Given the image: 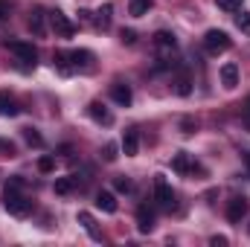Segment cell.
<instances>
[{"label":"cell","mask_w":250,"mask_h":247,"mask_svg":"<svg viewBox=\"0 0 250 247\" xmlns=\"http://www.w3.org/2000/svg\"><path fill=\"white\" fill-rule=\"evenodd\" d=\"M21 189H23V178L21 175L9 178L6 186H3V206L12 215H29V209H32V201L26 195H21Z\"/></svg>","instance_id":"cell-1"},{"label":"cell","mask_w":250,"mask_h":247,"mask_svg":"<svg viewBox=\"0 0 250 247\" xmlns=\"http://www.w3.org/2000/svg\"><path fill=\"white\" fill-rule=\"evenodd\" d=\"M204 47H207V53L218 56V53H227V50L233 47V41H230V35H227L224 29H209V32L204 35Z\"/></svg>","instance_id":"cell-2"},{"label":"cell","mask_w":250,"mask_h":247,"mask_svg":"<svg viewBox=\"0 0 250 247\" xmlns=\"http://www.w3.org/2000/svg\"><path fill=\"white\" fill-rule=\"evenodd\" d=\"M6 50H12L18 56V62H23V67H35V62H38V50L29 41H6Z\"/></svg>","instance_id":"cell-3"},{"label":"cell","mask_w":250,"mask_h":247,"mask_svg":"<svg viewBox=\"0 0 250 247\" xmlns=\"http://www.w3.org/2000/svg\"><path fill=\"white\" fill-rule=\"evenodd\" d=\"M154 201L163 209H172V204H175V192H172V186L163 175H154Z\"/></svg>","instance_id":"cell-4"},{"label":"cell","mask_w":250,"mask_h":247,"mask_svg":"<svg viewBox=\"0 0 250 247\" xmlns=\"http://www.w3.org/2000/svg\"><path fill=\"white\" fill-rule=\"evenodd\" d=\"M248 209H250V204H248L245 195H236V198L227 201V218H230L233 224H242V218L248 215Z\"/></svg>","instance_id":"cell-5"},{"label":"cell","mask_w":250,"mask_h":247,"mask_svg":"<svg viewBox=\"0 0 250 247\" xmlns=\"http://www.w3.org/2000/svg\"><path fill=\"white\" fill-rule=\"evenodd\" d=\"M50 26H53V32H56L59 38H70V35L76 32V26L67 21V15L59 12V9H56V12H50Z\"/></svg>","instance_id":"cell-6"},{"label":"cell","mask_w":250,"mask_h":247,"mask_svg":"<svg viewBox=\"0 0 250 247\" xmlns=\"http://www.w3.org/2000/svg\"><path fill=\"white\" fill-rule=\"evenodd\" d=\"M221 84H224L227 90H233V87L239 84V64L227 62L224 67H221Z\"/></svg>","instance_id":"cell-7"},{"label":"cell","mask_w":250,"mask_h":247,"mask_svg":"<svg viewBox=\"0 0 250 247\" xmlns=\"http://www.w3.org/2000/svg\"><path fill=\"white\" fill-rule=\"evenodd\" d=\"M137 230L140 233H151L154 230V212L148 206H140L137 209Z\"/></svg>","instance_id":"cell-8"},{"label":"cell","mask_w":250,"mask_h":247,"mask_svg":"<svg viewBox=\"0 0 250 247\" xmlns=\"http://www.w3.org/2000/svg\"><path fill=\"white\" fill-rule=\"evenodd\" d=\"M111 96H114V102L117 105H123V108H128L131 105V87L128 84H123V82H117V84H111Z\"/></svg>","instance_id":"cell-9"},{"label":"cell","mask_w":250,"mask_h":247,"mask_svg":"<svg viewBox=\"0 0 250 247\" xmlns=\"http://www.w3.org/2000/svg\"><path fill=\"white\" fill-rule=\"evenodd\" d=\"M87 114H90L99 125H111V123H114V117L108 114V108H105L102 102H90V105H87Z\"/></svg>","instance_id":"cell-10"},{"label":"cell","mask_w":250,"mask_h":247,"mask_svg":"<svg viewBox=\"0 0 250 247\" xmlns=\"http://www.w3.org/2000/svg\"><path fill=\"white\" fill-rule=\"evenodd\" d=\"M76 221L87 230V236H90V239H96V242L102 239V230L96 227V221H93V215H90V212H79V215H76Z\"/></svg>","instance_id":"cell-11"},{"label":"cell","mask_w":250,"mask_h":247,"mask_svg":"<svg viewBox=\"0 0 250 247\" xmlns=\"http://www.w3.org/2000/svg\"><path fill=\"white\" fill-rule=\"evenodd\" d=\"M125 151V157H134L137 154V148H140V134L137 131H125V137H123V145H120Z\"/></svg>","instance_id":"cell-12"},{"label":"cell","mask_w":250,"mask_h":247,"mask_svg":"<svg viewBox=\"0 0 250 247\" xmlns=\"http://www.w3.org/2000/svg\"><path fill=\"white\" fill-rule=\"evenodd\" d=\"M172 169L178 172V175H189L195 166H192V160H189V154L187 151H178L175 157H172Z\"/></svg>","instance_id":"cell-13"},{"label":"cell","mask_w":250,"mask_h":247,"mask_svg":"<svg viewBox=\"0 0 250 247\" xmlns=\"http://www.w3.org/2000/svg\"><path fill=\"white\" fill-rule=\"evenodd\" d=\"M154 47H157V50H175V47H178V41H175V35H172V32L160 29V32H154Z\"/></svg>","instance_id":"cell-14"},{"label":"cell","mask_w":250,"mask_h":247,"mask_svg":"<svg viewBox=\"0 0 250 247\" xmlns=\"http://www.w3.org/2000/svg\"><path fill=\"white\" fill-rule=\"evenodd\" d=\"M96 206L102 209V212H117V198H114V192H99L96 195Z\"/></svg>","instance_id":"cell-15"},{"label":"cell","mask_w":250,"mask_h":247,"mask_svg":"<svg viewBox=\"0 0 250 247\" xmlns=\"http://www.w3.org/2000/svg\"><path fill=\"white\" fill-rule=\"evenodd\" d=\"M18 105H15V99L6 93V90H0V117H18Z\"/></svg>","instance_id":"cell-16"},{"label":"cell","mask_w":250,"mask_h":247,"mask_svg":"<svg viewBox=\"0 0 250 247\" xmlns=\"http://www.w3.org/2000/svg\"><path fill=\"white\" fill-rule=\"evenodd\" d=\"M29 29H32L38 38H44V35H47V26H44V12H41V9H35V12H32V18H29Z\"/></svg>","instance_id":"cell-17"},{"label":"cell","mask_w":250,"mask_h":247,"mask_svg":"<svg viewBox=\"0 0 250 247\" xmlns=\"http://www.w3.org/2000/svg\"><path fill=\"white\" fill-rule=\"evenodd\" d=\"M76 184H79V175H70V178H59V181H56V195H70Z\"/></svg>","instance_id":"cell-18"},{"label":"cell","mask_w":250,"mask_h":247,"mask_svg":"<svg viewBox=\"0 0 250 247\" xmlns=\"http://www.w3.org/2000/svg\"><path fill=\"white\" fill-rule=\"evenodd\" d=\"M111 12H114L111 3H105V6L96 12V26H99V29H108V26H111Z\"/></svg>","instance_id":"cell-19"},{"label":"cell","mask_w":250,"mask_h":247,"mask_svg":"<svg viewBox=\"0 0 250 247\" xmlns=\"http://www.w3.org/2000/svg\"><path fill=\"white\" fill-rule=\"evenodd\" d=\"M90 59H93V56H90L87 50H73V53H70V62H73V67H87V64H90Z\"/></svg>","instance_id":"cell-20"},{"label":"cell","mask_w":250,"mask_h":247,"mask_svg":"<svg viewBox=\"0 0 250 247\" xmlns=\"http://www.w3.org/2000/svg\"><path fill=\"white\" fill-rule=\"evenodd\" d=\"M148 9H151V0H131V6H128V12H131L134 18H143Z\"/></svg>","instance_id":"cell-21"},{"label":"cell","mask_w":250,"mask_h":247,"mask_svg":"<svg viewBox=\"0 0 250 247\" xmlns=\"http://www.w3.org/2000/svg\"><path fill=\"white\" fill-rule=\"evenodd\" d=\"M175 90H178V96H189V93H192V79H189V73H181V76H178V87H175Z\"/></svg>","instance_id":"cell-22"},{"label":"cell","mask_w":250,"mask_h":247,"mask_svg":"<svg viewBox=\"0 0 250 247\" xmlns=\"http://www.w3.org/2000/svg\"><path fill=\"white\" fill-rule=\"evenodd\" d=\"M53 62H56V67H59L62 73H73V70H76V67L70 64V53H56V59H53Z\"/></svg>","instance_id":"cell-23"},{"label":"cell","mask_w":250,"mask_h":247,"mask_svg":"<svg viewBox=\"0 0 250 247\" xmlns=\"http://www.w3.org/2000/svg\"><path fill=\"white\" fill-rule=\"evenodd\" d=\"M120 157V145L117 143H105V148H102V160L105 163H114Z\"/></svg>","instance_id":"cell-24"},{"label":"cell","mask_w":250,"mask_h":247,"mask_svg":"<svg viewBox=\"0 0 250 247\" xmlns=\"http://www.w3.org/2000/svg\"><path fill=\"white\" fill-rule=\"evenodd\" d=\"M23 140H26L29 145H44V140H41V134H38L35 128H23Z\"/></svg>","instance_id":"cell-25"},{"label":"cell","mask_w":250,"mask_h":247,"mask_svg":"<svg viewBox=\"0 0 250 247\" xmlns=\"http://www.w3.org/2000/svg\"><path fill=\"white\" fill-rule=\"evenodd\" d=\"M215 6L224 9V12H239L242 9V0H215Z\"/></svg>","instance_id":"cell-26"},{"label":"cell","mask_w":250,"mask_h":247,"mask_svg":"<svg viewBox=\"0 0 250 247\" xmlns=\"http://www.w3.org/2000/svg\"><path fill=\"white\" fill-rule=\"evenodd\" d=\"M236 26L245 32V35H250V15L248 12H242V15H236Z\"/></svg>","instance_id":"cell-27"},{"label":"cell","mask_w":250,"mask_h":247,"mask_svg":"<svg viewBox=\"0 0 250 247\" xmlns=\"http://www.w3.org/2000/svg\"><path fill=\"white\" fill-rule=\"evenodd\" d=\"M114 189H117V192H131L134 184H131L128 178H117V181H114Z\"/></svg>","instance_id":"cell-28"},{"label":"cell","mask_w":250,"mask_h":247,"mask_svg":"<svg viewBox=\"0 0 250 247\" xmlns=\"http://www.w3.org/2000/svg\"><path fill=\"white\" fill-rule=\"evenodd\" d=\"M38 169L47 175V172H53V169H56V160H53V157H41V160H38Z\"/></svg>","instance_id":"cell-29"},{"label":"cell","mask_w":250,"mask_h":247,"mask_svg":"<svg viewBox=\"0 0 250 247\" xmlns=\"http://www.w3.org/2000/svg\"><path fill=\"white\" fill-rule=\"evenodd\" d=\"M120 41H123V44H128V47H131V44L137 41V32H134V29H123V32H120Z\"/></svg>","instance_id":"cell-30"},{"label":"cell","mask_w":250,"mask_h":247,"mask_svg":"<svg viewBox=\"0 0 250 247\" xmlns=\"http://www.w3.org/2000/svg\"><path fill=\"white\" fill-rule=\"evenodd\" d=\"M12 6H15V0H0V21H6V18H9Z\"/></svg>","instance_id":"cell-31"},{"label":"cell","mask_w":250,"mask_h":247,"mask_svg":"<svg viewBox=\"0 0 250 247\" xmlns=\"http://www.w3.org/2000/svg\"><path fill=\"white\" fill-rule=\"evenodd\" d=\"M209 245H212V247H227V236H212V239H209Z\"/></svg>","instance_id":"cell-32"},{"label":"cell","mask_w":250,"mask_h":247,"mask_svg":"<svg viewBox=\"0 0 250 247\" xmlns=\"http://www.w3.org/2000/svg\"><path fill=\"white\" fill-rule=\"evenodd\" d=\"M181 128H184V134H195V128H198V125L192 123V120H184V123H181Z\"/></svg>","instance_id":"cell-33"},{"label":"cell","mask_w":250,"mask_h":247,"mask_svg":"<svg viewBox=\"0 0 250 247\" xmlns=\"http://www.w3.org/2000/svg\"><path fill=\"white\" fill-rule=\"evenodd\" d=\"M245 120H248V125H250V102H248V114H245Z\"/></svg>","instance_id":"cell-34"},{"label":"cell","mask_w":250,"mask_h":247,"mask_svg":"<svg viewBox=\"0 0 250 247\" xmlns=\"http://www.w3.org/2000/svg\"><path fill=\"white\" fill-rule=\"evenodd\" d=\"M248 166H250V154H248Z\"/></svg>","instance_id":"cell-35"}]
</instances>
